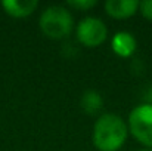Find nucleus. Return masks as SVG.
I'll use <instances>...</instances> for the list:
<instances>
[{"label":"nucleus","instance_id":"2","mask_svg":"<svg viewBox=\"0 0 152 151\" xmlns=\"http://www.w3.org/2000/svg\"><path fill=\"white\" fill-rule=\"evenodd\" d=\"M39 25L45 36L50 39H62L71 33L74 19L65 6L52 4L42 12Z\"/></svg>","mask_w":152,"mask_h":151},{"label":"nucleus","instance_id":"10","mask_svg":"<svg viewBox=\"0 0 152 151\" xmlns=\"http://www.w3.org/2000/svg\"><path fill=\"white\" fill-rule=\"evenodd\" d=\"M139 10H140V13L145 18L152 19V0H142V1H139Z\"/></svg>","mask_w":152,"mask_h":151},{"label":"nucleus","instance_id":"11","mask_svg":"<svg viewBox=\"0 0 152 151\" xmlns=\"http://www.w3.org/2000/svg\"><path fill=\"white\" fill-rule=\"evenodd\" d=\"M139 151H152V148H146V150H139Z\"/></svg>","mask_w":152,"mask_h":151},{"label":"nucleus","instance_id":"1","mask_svg":"<svg viewBox=\"0 0 152 151\" xmlns=\"http://www.w3.org/2000/svg\"><path fill=\"white\" fill-rule=\"evenodd\" d=\"M127 123L114 113H105L93 126V144L99 151H117L127 139Z\"/></svg>","mask_w":152,"mask_h":151},{"label":"nucleus","instance_id":"8","mask_svg":"<svg viewBox=\"0 0 152 151\" xmlns=\"http://www.w3.org/2000/svg\"><path fill=\"white\" fill-rule=\"evenodd\" d=\"M102 104H103V98L102 95L95 91V89H87L83 95H81V99H80V105L83 108L84 113L87 114H95L101 110Z\"/></svg>","mask_w":152,"mask_h":151},{"label":"nucleus","instance_id":"7","mask_svg":"<svg viewBox=\"0 0 152 151\" xmlns=\"http://www.w3.org/2000/svg\"><path fill=\"white\" fill-rule=\"evenodd\" d=\"M39 6L37 0H4L1 1V7L7 15L13 18H25L31 15Z\"/></svg>","mask_w":152,"mask_h":151},{"label":"nucleus","instance_id":"5","mask_svg":"<svg viewBox=\"0 0 152 151\" xmlns=\"http://www.w3.org/2000/svg\"><path fill=\"white\" fill-rule=\"evenodd\" d=\"M111 46L112 50L121 56V58H129L134 53V50L137 48V42L134 39V36L129 31H118L114 34L112 40H111Z\"/></svg>","mask_w":152,"mask_h":151},{"label":"nucleus","instance_id":"9","mask_svg":"<svg viewBox=\"0 0 152 151\" xmlns=\"http://www.w3.org/2000/svg\"><path fill=\"white\" fill-rule=\"evenodd\" d=\"M66 4L80 10H87L96 4V0H66Z\"/></svg>","mask_w":152,"mask_h":151},{"label":"nucleus","instance_id":"3","mask_svg":"<svg viewBox=\"0 0 152 151\" xmlns=\"http://www.w3.org/2000/svg\"><path fill=\"white\" fill-rule=\"evenodd\" d=\"M127 127L140 144L152 148V104L136 105L130 111Z\"/></svg>","mask_w":152,"mask_h":151},{"label":"nucleus","instance_id":"6","mask_svg":"<svg viewBox=\"0 0 152 151\" xmlns=\"http://www.w3.org/2000/svg\"><path fill=\"white\" fill-rule=\"evenodd\" d=\"M137 9H139L137 0H108L105 3V10L108 12V15L118 19L130 18L132 15L136 13Z\"/></svg>","mask_w":152,"mask_h":151},{"label":"nucleus","instance_id":"4","mask_svg":"<svg viewBox=\"0 0 152 151\" xmlns=\"http://www.w3.org/2000/svg\"><path fill=\"white\" fill-rule=\"evenodd\" d=\"M75 33L80 43L87 48H96L105 42L108 36V28L101 18L86 16L77 24Z\"/></svg>","mask_w":152,"mask_h":151}]
</instances>
